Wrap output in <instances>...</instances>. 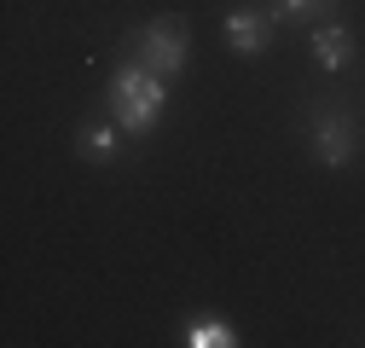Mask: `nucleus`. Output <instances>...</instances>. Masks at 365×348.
I'll return each mask as SVG.
<instances>
[{"label":"nucleus","mask_w":365,"mask_h":348,"mask_svg":"<svg viewBox=\"0 0 365 348\" xmlns=\"http://www.w3.org/2000/svg\"><path fill=\"white\" fill-rule=\"evenodd\" d=\"M163 105H168V76H157L145 64H122L110 76V116L128 128V134H151Z\"/></svg>","instance_id":"f257e3e1"},{"label":"nucleus","mask_w":365,"mask_h":348,"mask_svg":"<svg viewBox=\"0 0 365 348\" xmlns=\"http://www.w3.org/2000/svg\"><path fill=\"white\" fill-rule=\"evenodd\" d=\"M128 53L140 58L145 70H157V76H180L186 70V29H180L174 18H151L145 29H133Z\"/></svg>","instance_id":"f03ea898"},{"label":"nucleus","mask_w":365,"mask_h":348,"mask_svg":"<svg viewBox=\"0 0 365 348\" xmlns=\"http://www.w3.org/2000/svg\"><path fill=\"white\" fill-rule=\"evenodd\" d=\"M354 151H359V128H354V116H342V111H325L313 122V157L325 163V168H342V163H354Z\"/></svg>","instance_id":"7ed1b4c3"},{"label":"nucleus","mask_w":365,"mask_h":348,"mask_svg":"<svg viewBox=\"0 0 365 348\" xmlns=\"http://www.w3.org/2000/svg\"><path fill=\"white\" fill-rule=\"evenodd\" d=\"M226 41H232L238 58H255V53H267V41H272V18L255 12V6H232L226 12Z\"/></svg>","instance_id":"20e7f679"},{"label":"nucleus","mask_w":365,"mask_h":348,"mask_svg":"<svg viewBox=\"0 0 365 348\" xmlns=\"http://www.w3.org/2000/svg\"><path fill=\"white\" fill-rule=\"evenodd\" d=\"M307 47H313L319 70H342V64L354 58V35H348L342 24H319V29L307 35Z\"/></svg>","instance_id":"39448f33"},{"label":"nucleus","mask_w":365,"mask_h":348,"mask_svg":"<svg viewBox=\"0 0 365 348\" xmlns=\"http://www.w3.org/2000/svg\"><path fill=\"white\" fill-rule=\"evenodd\" d=\"M180 342H186V348H232V342H238V331L226 325L220 314H197L186 331H180Z\"/></svg>","instance_id":"423d86ee"},{"label":"nucleus","mask_w":365,"mask_h":348,"mask_svg":"<svg viewBox=\"0 0 365 348\" xmlns=\"http://www.w3.org/2000/svg\"><path fill=\"white\" fill-rule=\"evenodd\" d=\"M76 145H81V157H87V163H110V157H116V145H122V122H93V128H81Z\"/></svg>","instance_id":"0eeeda50"},{"label":"nucleus","mask_w":365,"mask_h":348,"mask_svg":"<svg viewBox=\"0 0 365 348\" xmlns=\"http://www.w3.org/2000/svg\"><path fill=\"white\" fill-rule=\"evenodd\" d=\"M336 0H267L272 24H313V12H331Z\"/></svg>","instance_id":"6e6552de"}]
</instances>
